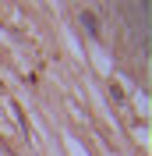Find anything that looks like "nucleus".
<instances>
[{
	"instance_id": "1",
	"label": "nucleus",
	"mask_w": 152,
	"mask_h": 156,
	"mask_svg": "<svg viewBox=\"0 0 152 156\" xmlns=\"http://www.w3.org/2000/svg\"><path fill=\"white\" fill-rule=\"evenodd\" d=\"M78 18H81V25H85V32H88V36H99V21H95V14H92V11H81Z\"/></svg>"
},
{
	"instance_id": "2",
	"label": "nucleus",
	"mask_w": 152,
	"mask_h": 156,
	"mask_svg": "<svg viewBox=\"0 0 152 156\" xmlns=\"http://www.w3.org/2000/svg\"><path fill=\"white\" fill-rule=\"evenodd\" d=\"M110 96H113L117 103H124V92H120V85H110Z\"/></svg>"
}]
</instances>
